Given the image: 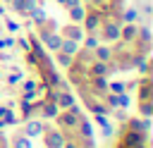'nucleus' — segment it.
Masks as SVG:
<instances>
[]
</instances>
